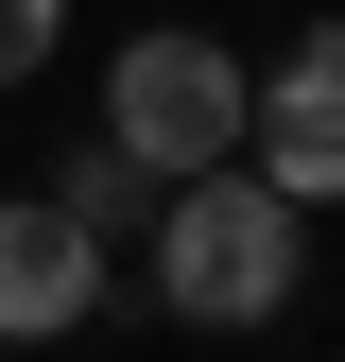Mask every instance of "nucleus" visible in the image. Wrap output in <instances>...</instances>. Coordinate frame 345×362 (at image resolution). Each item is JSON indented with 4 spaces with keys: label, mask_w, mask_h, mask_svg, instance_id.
<instances>
[{
    "label": "nucleus",
    "mask_w": 345,
    "mask_h": 362,
    "mask_svg": "<svg viewBox=\"0 0 345 362\" xmlns=\"http://www.w3.org/2000/svg\"><path fill=\"white\" fill-rule=\"evenodd\" d=\"M139 276H156L172 328H276L293 276H311V207H293V190H259V173H190V190H156Z\"/></svg>",
    "instance_id": "f257e3e1"
},
{
    "label": "nucleus",
    "mask_w": 345,
    "mask_h": 362,
    "mask_svg": "<svg viewBox=\"0 0 345 362\" xmlns=\"http://www.w3.org/2000/svg\"><path fill=\"white\" fill-rule=\"evenodd\" d=\"M242 121H259V69L225 35H139V52L104 69V139L156 173V190H190V173H242Z\"/></svg>",
    "instance_id": "f03ea898"
},
{
    "label": "nucleus",
    "mask_w": 345,
    "mask_h": 362,
    "mask_svg": "<svg viewBox=\"0 0 345 362\" xmlns=\"http://www.w3.org/2000/svg\"><path fill=\"white\" fill-rule=\"evenodd\" d=\"M242 173H259V190H293V207H345V18H311L276 69H259Z\"/></svg>",
    "instance_id": "7ed1b4c3"
},
{
    "label": "nucleus",
    "mask_w": 345,
    "mask_h": 362,
    "mask_svg": "<svg viewBox=\"0 0 345 362\" xmlns=\"http://www.w3.org/2000/svg\"><path fill=\"white\" fill-rule=\"evenodd\" d=\"M104 310V242L52 207V190H0V345H52Z\"/></svg>",
    "instance_id": "20e7f679"
},
{
    "label": "nucleus",
    "mask_w": 345,
    "mask_h": 362,
    "mask_svg": "<svg viewBox=\"0 0 345 362\" xmlns=\"http://www.w3.org/2000/svg\"><path fill=\"white\" fill-rule=\"evenodd\" d=\"M52 207H69V224H86V242H104V259H121V242H156V173H139V156H121V139H86V156L52 173Z\"/></svg>",
    "instance_id": "39448f33"
},
{
    "label": "nucleus",
    "mask_w": 345,
    "mask_h": 362,
    "mask_svg": "<svg viewBox=\"0 0 345 362\" xmlns=\"http://www.w3.org/2000/svg\"><path fill=\"white\" fill-rule=\"evenodd\" d=\"M69 35V0H0V86H35V52Z\"/></svg>",
    "instance_id": "423d86ee"
},
{
    "label": "nucleus",
    "mask_w": 345,
    "mask_h": 362,
    "mask_svg": "<svg viewBox=\"0 0 345 362\" xmlns=\"http://www.w3.org/2000/svg\"><path fill=\"white\" fill-rule=\"evenodd\" d=\"M0 362H18V345H0Z\"/></svg>",
    "instance_id": "0eeeda50"
}]
</instances>
